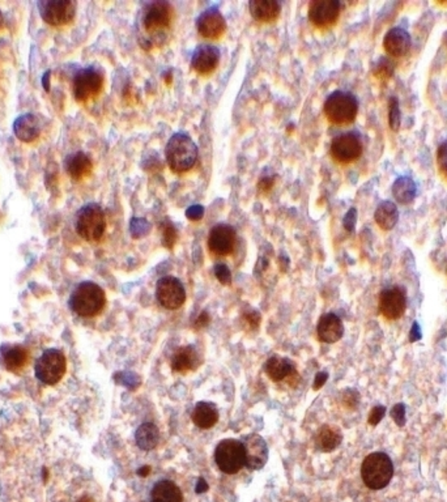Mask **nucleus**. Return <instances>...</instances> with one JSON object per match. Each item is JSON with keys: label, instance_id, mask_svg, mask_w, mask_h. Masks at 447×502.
<instances>
[{"label": "nucleus", "instance_id": "f257e3e1", "mask_svg": "<svg viewBox=\"0 0 447 502\" xmlns=\"http://www.w3.org/2000/svg\"><path fill=\"white\" fill-rule=\"evenodd\" d=\"M165 158L170 170L176 174L187 173L198 161V147L187 134H174L168 140Z\"/></svg>", "mask_w": 447, "mask_h": 502}, {"label": "nucleus", "instance_id": "f03ea898", "mask_svg": "<svg viewBox=\"0 0 447 502\" xmlns=\"http://www.w3.org/2000/svg\"><path fill=\"white\" fill-rule=\"evenodd\" d=\"M106 305L105 291L96 283L84 281L75 288L70 297L71 310L83 318L99 315Z\"/></svg>", "mask_w": 447, "mask_h": 502}, {"label": "nucleus", "instance_id": "7ed1b4c3", "mask_svg": "<svg viewBox=\"0 0 447 502\" xmlns=\"http://www.w3.org/2000/svg\"><path fill=\"white\" fill-rule=\"evenodd\" d=\"M394 475V464L388 454L371 453L364 459L361 466V476L365 485L373 489H383L391 482Z\"/></svg>", "mask_w": 447, "mask_h": 502}, {"label": "nucleus", "instance_id": "20e7f679", "mask_svg": "<svg viewBox=\"0 0 447 502\" xmlns=\"http://www.w3.org/2000/svg\"><path fill=\"white\" fill-rule=\"evenodd\" d=\"M325 116L329 123L336 126H346L357 117L358 102L356 97L344 90L332 92L325 101Z\"/></svg>", "mask_w": 447, "mask_h": 502}, {"label": "nucleus", "instance_id": "39448f33", "mask_svg": "<svg viewBox=\"0 0 447 502\" xmlns=\"http://www.w3.org/2000/svg\"><path fill=\"white\" fill-rule=\"evenodd\" d=\"M76 232L88 242H97L106 230V216L97 203H90L80 208L75 218Z\"/></svg>", "mask_w": 447, "mask_h": 502}, {"label": "nucleus", "instance_id": "423d86ee", "mask_svg": "<svg viewBox=\"0 0 447 502\" xmlns=\"http://www.w3.org/2000/svg\"><path fill=\"white\" fill-rule=\"evenodd\" d=\"M141 27L149 36L159 37L165 34L171 27L173 21V7L168 1L156 0L146 4L141 11Z\"/></svg>", "mask_w": 447, "mask_h": 502}, {"label": "nucleus", "instance_id": "0eeeda50", "mask_svg": "<svg viewBox=\"0 0 447 502\" xmlns=\"http://www.w3.org/2000/svg\"><path fill=\"white\" fill-rule=\"evenodd\" d=\"M67 372V360L59 349H46L34 366L36 377L42 384H57Z\"/></svg>", "mask_w": 447, "mask_h": 502}, {"label": "nucleus", "instance_id": "6e6552de", "mask_svg": "<svg viewBox=\"0 0 447 502\" xmlns=\"http://www.w3.org/2000/svg\"><path fill=\"white\" fill-rule=\"evenodd\" d=\"M215 462L220 471L227 475H234L245 466V447L239 440L227 438L216 446Z\"/></svg>", "mask_w": 447, "mask_h": 502}, {"label": "nucleus", "instance_id": "1a4fd4ad", "mask_svg": "<svg viewBox=\"0 0 447 502\" xmlns=\"http://www.w3.org/2000/svg\"><path fill=\"white\" fill-rule=\"evenodd\" d=\"M104 88V75L96 67L80 69L73 76L72 92L78 102H87L97 97Z\"/></svg>", "mask_w": 447, "mask_h": 502}, {"label": "nucleus", "instance_id": "9d476101", "mask_svg": "<svg viewBox=\"0 0 447 502\" xmlns=\"http://www.w3.org/2000/svg\"><path fill=\"white\" fill-rule=\"evenodd\" d=\"M41 18L51 27L67 25L76 15L73 0H41L38 1Z\"/></svg>", "mask_w": 447, "mask_h": 502}, {"label": "nucleus", "instance_id": "9b49d317", "mask_svg": "<svg viewBox=\"0 0 447 502\" xmlns=\"http://www.w3.org/2000/svg\"><path fill=\"white\" fill-rule=\"evenodd\" d=\"M156 297L159 305L168 310H177L186 302V291L177 277L165 276L157 281Z\"/></svg>", "mask_w": 447, "mask_h": 502}, {"label": "nucleus", "instance_id": "f8f14e48", "mask_svg": "<svg viewBox=\"0 0 447 502\" xmlns=\"http://www.w3.org/2000/svg\"><path fill=\"white\" fill-rule=\"evenodd\" d=\"M329 153L339 164H350L362 155V143L356 134H341L332 140Z\"/></svg>", "mask_w": 447, "mask_h": 502}, {"label": "nucleus", "instance_id": "ddd939ff", "mask_svg": "<svg viewBox=\"0 0 447 502\" xmlns=\"http://www.w3.org/2000/svg\"><path fill=\"white\" fill-rule=\"evenodd\" d=\"M340 11L338 0H313L308 4V20L317 28H329L338 21Z\"/></svg>", "mask_w": 447, "mask_h": 502}, {"label": "nucleus", "instance_id": "4468645a", "mask_svg": "<svg viewBox=\"0 0 447 502\" xmlns=\"http://www.w3.org/2000/svg\"><path fill=\"white\" fill-rule=\"evenodd\" d=\"M407 309V297L400 286H391L379 295V312L390 321L399 319Z\"/></svg>", "mask_w": 447, "mask_h": 502}, {"label": "nucleus", "instance_id": "2eb2a0df", "mask_svg": "<svg viewBox=\"0 0 447 502\" xmlns=\"http://www.w3.org/2000/svg\"><path fill=\"white\" fill-rule=\"evenodd\" d=\"M245 466L248 470L258 471L269 461V446L259 434H248L243 438Z\"/></svg>", "mask_w": 447, "mask_h": 502}, {"label": "nucleus", "instance_id": "dca6fc26", "mask_svg": "<svg viewBox=\"0 0 447 502\" xmlns=\"http://www.w3.org/2000/svg\"><path fill=\"white\" fill-rule=\"evenodd\" d=\"M199 34L207 40H219L227 30V21L219 8L211 7L200 13L197 20Z\"/></svg>", "mask_w": 447, "mask_h": 502}, {"label": "nucleus", "instance_id": "f3484780", "mask_svg": "<svg viewBox=\"0 0 447 502\" xmlns=\"http://www.w3.org/2000/svg\"><path fill=\"white\" fill-rule=\"evenodd\" d=\"M236 230L229 224H218L211 229L208 235L209 250L215 256H227L236 245Z\"/></svg>", "mask_w": 447, "mask_h": 502}, {"label": "nucleus", "instance_id": "a211bd4d", "mask_svg": "<svg viewBox=\"0 0 447 502\" xmlns=\"http://www.w3.org/2000/svg\"><path fill=\"white\" fill-rule=\"evenodd\" d=\"M220 50L213 45H200L194 50L191 57V69L199 75H208L218 69Z\"/></svg>", "mask_w": 447, "mask_h": 502}, {"label": "nucleus", "instance_id": "6ab92c4d", "mask_svg": "<svg viewBox=\"0 0 447 502\" xmlns=\"http://www.w3.org/2000/svg\"><path fill=\"white\" fill-rule=\"evenodd\" d=\"M317 335L322 343H336L344 335V326L341 319L334 313L322 315L317 325Z\"/></svg>", "mask_w": 447, "mask_h": 502}, {"label": "nucleus", "instance_id": "aec40b11", "mask_svg": "<svg viewBox=\"0 0 447 502\" xmlns=\"http://www.w3.org/2000/svg\"><path fill=\"white\" fill-rule=\"evenodd\" d=\"M411 36L408 34L407 30L402 28H392L388 32V34L383 39V49L388 55L400 58L404 57L408 51L411 50Z\"/></svg>", "mask_w": 447, "mask_h": 502}, {"label": "nucleus", "instance_id": "412c9836", "mask_svg": "<svg viewBox=\"0 0 447 502\" xmlns=\"http://www.w3.org/2000/svg\"><path fill=\"white\" fill-rule=\"evenodd\" d=\"M13 132L21 141L33 143L40 137V119L36 114H22L13 122Z\"/></svg>", "mask_w": 447, "mask_h": 502}, {"label": "nucleus", "instance_id": "4be33fe9", "mask_svg": "<svg viewBox=\"0 0 447 502\" xmlns=\"http://www.w3.org/2000/svg\"><path fill=\"white\" fill-rule=\"evenodd\" d=\"M200 364H201V357L199 355L197 348L192 345L179 348L170 361L171 369L177 373H187L190 370H195L198 369Z\"/></svg>", "mask_w": 447, "mask_h": 502}, {"label": "nucleus", "instance_id": "5701e85b", "mask_svg": "<svg viewBox=\"0 0 447 502\" xmlns=\"http://www.w3.org/2000/svg\"><path fill=\"white\" fill-rule=\"evenodd\" d=\"M264 370L274 382H280L283 379L298 377L295 364L288 358H284L280 356L269 357L267 363L264 365Z\"/></svg>", "mask_w": 447, "mask_h": 502}, {"label": "nucleus", "instance_id": "b1692460", "mask_svg": "<svg viewBox=\"0 0 447 502\" xmlns=\"http://www.w3.org/2000/svg\"><path fill=\"white\" fill-rule=\"evenodd\" d=\"M248 10L254 20L259 22H272L278 20L281 6L276 0H251Z\"/></svg>", "mask_w": 447, "mask_h": 502}, {"label": "nucleus", "instance_id": "393cba45", "mask_svg": "<svg viewBox=\"0 0 447 502\" xmlns=\"http://www.w3.org/2000/svg\"><path fill=\"white\" fill-rule=\"evenodd\" d=\"M343 441V433L335 425L325 424L319 428L315 435V447L322 453H331L336 450Z\"/></svg>", "mask_w": 447, "mask_h": 502}, {"label": "nucleus", "instance_id": "a878e982", "mask_svg": "<svg viewBox=\"0 0 447 502\" xmlns=\"http://www.w3.org/2000/svg\"><path fill=\"white\" fill-rule=\"evenodd\" d=\"M64 169L73 181H80L90 176L93 170V164L90 156L84 152H75L64 160Z\"/></svg>", "mask_w": 447, "mask_h": 502}, {"label": "nucleus", "instance_id": "bb28decb", "mask_svg": "<svg viewBox=\"0 0 447 502\" xmlns=\"http://www.w3.org/2000/svg\"><path fill=\"white\" fill-rule=\"evenodd\" d=\"M219 410L211 402H199L192 410L191 420L199 429H211L219 421Z\"/></svg>", "mask_w": 447, "mask_h": 502}, {"label": "nucleus", "instance_id": "cd10ccee", "mask_svg": "<svg viewBox=\"0 0 447 502\" xmlns=\"http://www.w3.org/2000/svg\"><path fill=\"white\" fill-rule=\"evenodd\" d=\"M152 502H183V494L178 485L171 480H161L150 492Z\"/></svg>", "mask_w": 447, "mask_h": 502}, {"label": "nucleus", "instance_id": "c85d7f7f", "mask_svg": "<svg viewBox=\"0 0 447 502\" xmlns=\"http://www.w3.org/2000/svg\"><path fill=\"white\" fill-rule=\"evenodd\" d=\"M28 358H29L28 349L21 345H12L3 348V360L10 372L16 373L21 370L28 363Z\"/></svg>", "mask_w": 447, "mask_h": 502}, {"label": "nucleus", "instance_id": "c756f323", "mask_svg": "<svg viewBox=\"0 0 447 502\" xmlns=\"http://www.w3.org/2000/svg\"><path fill=\"white\" fill-rule=\"evenodd\" d=\"M135 440L140 450L150 452L159 445V428L152 423L141 424L135 433Z\"/></svg>", "mask_w": 447, "mask_h": 502}, {"label": "nucleus", "instance_id": "7c9ffc66", "mask_svg": "<svg viewBox=\"0 0 447 502\" xmlns=\"http://www.w3.org/2000/svg\"><path fill=\"white\" fill-rule=\"evenodd\" d=\"M374 218H376L378 227L381 229L391 230L397 225V218H399L397 206L391 202H382L376 209Z\"/></svg>", "mask_w": 447, "mask_h": 502}, {"label": "nucleus", "instance_id": "2f4dec72", "mask_svg": "<svg viewBox=\"0 0 447 502\" xmlns=\"http://www.w3.org/2000/svg\"><path fill=\"white\" fill-rule=\"evenodd\" d=\"M392 195L400 204H409L416 197V185L411 177H399L392 185Z\"/></svg>", "mask_w": 447, "mask_h": 502}, {"label": "nucleus", "instance_id": "473e14b6", "mask_svg": "<svg viewBox=\"0 0 447 502\" xmlns=\"http://www.w3.org/2000/svg\"><path fill=\"white\" fill-rule=\"evenodd\" d=\"M394 69H395V66H394V63L391 60H388V58H381L376 63L374 76L377 79L382 80V81H388L392 76Z\"/></svg>", "mask_w": 447, "mask_h": 502}, {"label": "nucleus", "instance_id": "72a5a7b5", "mask_svg": "<svg viewBox=\"0 0 447 502\" xmlns=\"http://www.w3.org/2000/svg\"><path fill=\"white\" fill-rule=\"evenodd\" d=\"M159 229L162 232V244H164V246L173 249L176 241H177V237H178L176 227L170 221L165 220V221H162L159 224Z\"/></svg>", "mask_w": 447, "mask_h": 502}, {"label": "nucleus", "instance_id": "f704fd0d", "mask_svg": "<svg viewBox=\"0 0 447 502\" xmlns=\"http://www.w3.org/2000/svg\"><path fill=\"white\" fill-rule=\"evenodd\" d=\"M388 123L392 131H399L402 123V113L399 108V101L395 97H391L388 101Z\"/></svg>", "mask_w": 447, "mask_h": 502}, {"label": "nucleus", "instance_id": "c9c22d12", "mask_svg": "<svg viewBox=\"0 0 447 502\" xmlns=\"http://www.w3.org/2000/svg\"><path fill=\"white\" fill-rule=\"evenodd\" d=\"M437 164L441 174L447 179V140L438 147Z\"/></svg>", "mask_w": 447, "mask_h": 502}, {"label": "nucleus", "instance_id": "e433bc0d", "mask_svg": "<svg viewBox=\"0 0 447 502\" xmlns=\"http://www.w3.org/2000/svg\"><path fill=\"white\" fill-rule=\"evenodd\" d=\"M215 276L218 277V280L222 286H229L232 283V272H230V270H229V267L227 265H222V263L216 265L215 266Z\"/></svg>", "mask_w": 447, "mask_h": 502}, {"label": "nucleus", "instance_id": "4c0bfd02", "mask_svg": "<svg viewBox=\"0 0 447 502\" xmlns=\"http://www.w3.org/2000/svg\"><path fill=\"white\" fill-rule=\"evenodd\" d=\"M391 417L394 419V421L399 426H404V424H406V407H404V404L399 403L397 405H394V408L391 411Z\"/></svg>", "mask_w": 447, "mask_h": 502}, {"label": "nucleus", "instance_id": "58836bf2", "mask_svg": "<svg viewBox=\"0 0 447 502\" xmlns=\"http://www.w3.org/2000/svg\"><path fill=\"white\" fill-rule=\"evenodd\" d=\"M386 414V408L383 405H377L371 410V412L369 414V424L376 426L381 423V420L383 419V416Z\"/></svg>", "mask_w": 447, "mask_h": 502}, {"label": "nucleus", "instance_id": "ea45409f", "mask_svg": "<svg viewBox=\"0 0 447 502\" xmlns=\"http://www.w3.org/2000/svg\"><path fill=\"white\" fill-rule=\"evenodd\" d=\"M343 400H344V404H346L347 407H349V408H356L358 402H360V395H358L357 391H355V390H347V391L344 393Z\"/></svg>", "mask_w": 447, "mask_h": 502}, {"label": "nucleus", "instance_id": "a19ab883", "mask_svg": "<svg viewBox=\"0 0 447 502\" xmlns=\"http://www.w3.org/2000/svg\"><path fill=\"white\" fill-rule=\"evenodd\" d=\"M356 218H357V211L356 208H350L347 215L344 217V227L348 232H352L356 227Z\"/></svg>", "mask_w": 447, "mask_h": 502}, {"label": "nucleus", "instance_id": "79ce46f5", "mask_svg": "<svg viewBox=\"0 0 447 502\" xmlns=\"http://www.w3.org/2000/svg\"><path fill=\"white\" fill-rule=\"evenodd\" d=\"M204 216V208L201 206H191V207L186 211V217L190 218L191 221H198L201 217Z\"/></svg>", "mask_w": 447, "mask_h": 502}, {"label": "nucleus", "instance_id": "37998d69", "mask_svg": "<svg viewBox=\"0 0 447 502\" xmlns=\"http://www.w3.org/2000/svg\"><path fill=\"white\" fill-rule=\"evenodd\" d=\"M274 183H275V177L262 178V179L259 181V190L263 191V193H267V191H269V190L272 188Z\"/></svg>", "mask_w": 447, "mask_h": 502}, {"label": "nucleus", "instance_id": "c03bdc74", "mask_svg": "<svg viewBox=\"0 0 447 502\" xmlns=\"http://www.w3.org/2000/svg\"><path fill=\"white\" fill-rule=\"evenodd\" d=\"M328 379V375L327 373H318V375H315V379H314V390H318V389H320L323 384H326L327 382Z\"/></svg>", "mask_w": 447, "mask_h": 502}, {"label": "nucleus", "instance_id": "a18cd8bd", "mask_svg": "<svg viewBox=\"0 0 447 502\" xmlns=\"http://www.w3.org/2000/svg\"><path fill=\"white\" fill-rule=\"evenodd\" d=\"M211 318H209L208 313L207 312H203L201 314L199 315L198 321L195 322V328H201V327H206L208 325Z\"/></svg>", "mask_w": 447, "mask_h": 502}, {"label": "nucleus", "instance_id": "49530a36", "mask_svg": "<svg viewBox=\"0 0 447 502\" xmlns=\"http://www.w3.org/2000/svg\"><path fill=\"white\" fill-rule=\"evenodd\" d=\"M208 491V485L204 479H199L198 487H197V493H203Z\"/></svg>", "mask_w": 447, "mask_h": 502}, {"label": "nucleus", "instance_id": "de8ad7c7", "mask_svg": "<svg viewBox=\"0 0 447 502\" xmlns=\"http://www.w3.org/2000/svg\"><path fill=\"white\" fill-rule=\"evenodd\" d=\"M149 473H150V467H149V466H144V467H141V468L138 470V475L141 476V477L148 476Z\"/></svg>", "mask_w": 447, "mask_h": 502}, {"label": "nucleus", "instance_id": "09e8293b", "mask_svg": "<svg viewBox=\"0 0 447 502\" xmlns=\"http://www.w3.org/2000/svg\"><path fill=\"white\" fill-rule=\"evenodd\" d=\"M49 78H50V71H48L46 74H45V76L42 78V83H43V88L46 89L48 92H49Z\"/></svg>", "mask_w": 447, "mask_h": 502}, {"label": "nucleus", "instance_id": "8fccbe9b", "mask_svg": "<svg viewBox=\"0 0 447 502\" xmlns=\"http://www.w3.org/2000/svg\"><path fill=\"white\" fill-rule=\"evenodd\" d=\"M78 502H94L90 497H88V496H84V497H81L80 498L79 501Z\"/></svg>", "mask_w": 447, "mask_h": 502}, {"label": "nucleus", "instance_id": "3c124183", "mask_svg": "<svg viewBox=\"0 0 447 502\" xmlns=\"http://www.w3.org/2000/svg\"><path fill=\"white\" fill-rule=\"evenodd\" d=\"M171 80H173V75H171L170 72H168V75L165 76V81H166V84H171Z\"/></svg>", "mask_w": 447, "mask_h": 502}, {"label": "nucleus", "instance_id": "603ef678", "mask_svg": "<svg viewBox=\"0 0 447 502\" xmlns=\"http://www.w3.org/2000/svg\"><path fill=\"white\" fill-rule=\"evenodd\" d=\"M3 25H4V16H3V13L0 11V29L3 28Z\"/></svg>", "mask_w": 447, "mask_h": 502}]
</instances>
